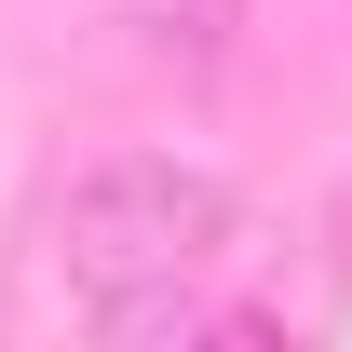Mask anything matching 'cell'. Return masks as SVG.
<instances>
[{
    "label": "cell",
    "mask_w": 352,
    "mask_h": 352,
    "mask_svg": "<svg viewBox=\"0 0 352 352\" xmlns=\"http://www.w3.org/2000/svg\"><path fill=\"white\" fill-rule=\"evenodd\" d=\"M230 204L204 163H163V149H122V163H95L68 204H54V258L82 298H149V285H204L230 258Z\"/></svg>",
    "instance_id": "1"
},
{
    "label": "cell",
    "mask_w": 352,
    "mask_h": 352,
    "mask_svg": "<svg viewBox=\"0 0 352 352\" xmlns=\"http://www.w3.org/2000/svg\"><path fill=\"white\" fill-rule=\"evenodd\" d=\"M230 14H244V0H122L135 54H163V68H217V54H230Z\"/></svg>",
    "instance_id": "2"
}]
</instances>
